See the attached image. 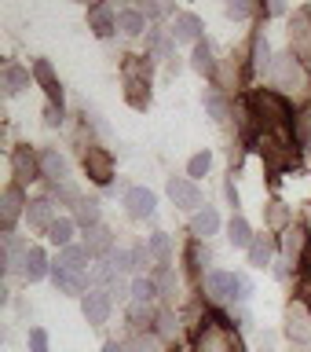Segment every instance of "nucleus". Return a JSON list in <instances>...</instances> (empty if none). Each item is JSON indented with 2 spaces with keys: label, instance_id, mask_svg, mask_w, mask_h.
I'll list each match as a JSON object with an SVG mask.
<instances>
[{
  "label": "nucleus",
  "instance_id": "obj_1",
  "mask_svg": "<svg viewBox=\"0 0 311 352\" xmlns=\"http://www.w3.org/2000/svg\"><path fill=\"white\" fill-rule=\"evenodd\" d=\"M194 352H246V345H242L238 330H235V323H231L227 316L209 312L202 319L198 338H194Z\"/></svg>",
  "mask_w": 311,
  "mask_h": 352
},
{
  "label": "nucleus",
  "instance_id": "obj_2",
  "mask_svg": "<svg viewBox=\"0 0 311 352\" xmlns=\"http://www.w3.org/2000/svg\"><path fill=\"white\" fill-rule=\"evenodd\" d=\"M271 81L275 88H282V92H301V88H308V77H304V66L301 59H297L293 52H286V55H275V63H271Z\"/></svg>",
  "mask_w": 311,
  "mask_h": 352
},
{
  "label": "nucleus",
  "instance_id": "obj_3",
  "mask_svg": "<svg viewBox=\"0 0 311 352\" xmlns=\"http://www.w3.org/2000/svg\"><path fill=\"white\" fill-rule=\"evenodd\" d=\"M202 294H205L213 305L238 301V272H205Z\"/></svg>",
  "mask_w": 311,
  "mask_h": 352
},
{
  "label": "nucleus",
  "instance_id": "obj_4",
  "mask_svg": "<svg viewBox=\"0 0 311 352\" xmlns=\"http://www.w3.org/2000/svg\"><path fill=\"white\" fill-rule=\"evenodd\" d=\"M286 338L301 349H311V312H308L304 301L286 305Z\"/></svg>",
  "mask_w": 311,
  "mask_h": 352
},
{
  "label": "nucleus",
  "instance_id": "obj_5",
  "mask_svg": "<svg viewBox=\"0 0 311 352\" xmlns=\"http://www.w3.org/2000/svg\"><path fill=\"white\" fill-rule=\"evenodd\" d=\"M169 198L176 202V209H183V213H198V209H205V195L202 187H198L191 176H172L169 180Z\"/></svg>",
  "mask_w": 311,
  "mask_h": 352
},
{
  "label": "nucleus",
  "instance_id": "obj_6",
  "mask_svg": "<svg viewBox=\"0 0 311 352\" xmlns=\"http://www.w3.org/2000/svg\"><path fill=\"white\" fill-rule=\"evenodd\" d=\"M290 52L301 63H311V11L301 8L290 19Z\"/></svg>",
  "mask_w": 311,
  "mask_h": 352
},
{
  "label": "nucleus",
  "instance_id": "obj_7",
  "mask_svg": "<svg viewBox=\"0 0 311 352\" xmlns=\"http://www.w3.org/2000/svg\"><path fill=\"white\" fill-rule=\"evenodd\" d=\"M84 173L92 184H103L110 187V176H114V154L106 147H95V143H88L84 147Z\"/></svg>",
  "mask_w": 311,
  "mask_h": 352
},
{
  "label": "nucleus",
  "instance_id": "obj_8",
  "mask_svg": "<svg viewBox=\"0 0 311 352\" xmlns=\"http://www.w3.org/2000/svg\"><path fill=\"white\" fill-rule=\"evenodd\" d=\"M11 176H15V184H33L41 180V154H33L26 143H19L15 151H11Z\"/></svg>",
  "mask_w": 311,
  "mask_h": 352
},
{
  "label": "nucleus",
  "instance_id": "obj_9",
  "mask_svg": "<svg viewBox=\"0 0 311 352\" xmlns=\"http://www.w3.org/2000/svg\"><path fill=\"white\" fill-rule=\"evenodd\" d=\"M121 206H125V213L132 220H150L158 213V195H154L150 187H132V191L121 198Z\"/></svg>",
  "mask_w": 311,
  "mask_h": 352
},
{
  "label": "nucleus",
  "instance_id": "obj_10",
  "mask_svg": "<svg viewBox=\"0 0 311 352\" xmlns=\"http://www.w3.org/2000/svg\"><path fill=\"white\" fill-rule=\"evenodd\" d=\"M81 312L92 327H103L110 312H114V297H110V290H88L81 297Z\"/></svg>",
  "mask_w": 311,
  "mask_h": 352
},
{
  "label": "nucleus",
  "instance_id": "obj_11",
  "mask_svg": "<svg viewBox=\"0 0 311 352\" xmlns=\"http://www.w3.org/2000/svg\"><path fill=\"white\" fill-rule=\"evenodd\" d=\"M169 33H172L176 44H202V19H198L194 11H176Z\"/></svg>",
  "mask_w": 311,
  "mask_h": 352
},
{
  "label": "nucleus",
  "instance_id": "obj_12",
  "mask_svg": "<svg viewBox=\"0 0 311 352\" xmlns=\"http://www.w3.org/2000/svg\"><path fill=\"white\" fill-rule=\"evenodd\" d=\"M81 246H84L88 253H92V261H110V253H114V231H110L106 224L88 228Z\"/></svg>",
  "mask_w": 311,
  "mask_h": 352
},
{
  "label": "nucleus",
  "instance_id": "obj_13",
  "mask_svg": "<svg viewBox=\"0 0 311 352\" xmlns=\"http://www.w3.org/2000/svg\"><path fill=\"white\" fill-rule=\"evenodd\" d=\"M22 206H30L22 198V184H8L4 195H0V224H4V231L15 228V220L22 217Z\"/></svg>",
  "mask_w": 311,
  "mask_h": 352
},
{
  "label": "nucleus",
  "instance_id": "obj_14",
  "mask_svg": "<svg viewBox=\"0 0 311 352\" xmlns=\"http://www.w3.org/2000/svg\"><path fill=\"white\" fill-rule=\"evenodd\" d=\"M26 220H30V231H41V235H48L51 231V224L59 217H55V202L48 195L44 198H33V202L26 206Z\"/></svg>",
  "mask_w": 311,
  "mask_h": 352
},
{
  "label": "nucleus",
  "instance_id": "obj_15",
  "mask_svg": "<svg viewBox=\"0 0 311 352\" xmlns=\"http://www.w3.org/2000/svg\"><path fill=\"white\" fill-rule=\"evenodd\" d=\"M41 176L51 180V187L70 180V162H66V154H59L55 147H44L41 151Z\"/></svg>",
  "mask_w": 311,
  "mask_h": 352
},
{
  "label": "nucleus",
  "instance_id": "obj_16",
  "mask_svg": "<svg viewBox=\"0 0 311 352\" xmlns=\"http://www.w3.org/2000/svg\"><path fill=\"white\" fill-rule=\"evenodd\" d=\"M51 264H55V268H66V272L84 275V279H88V268H92V253H88L84 246H66V250H59V257H55Z\"/></svg>",
  "mask_w": 311,
  "mask_h": 352
},
{
  "label": "nucleus",
  "instance_id": "obj_17",
  "mask_svg": "<svg viewBox=\"0 0 311 352\" xmlns=\"http://www.w3.org/2000/svg\"><path fill=\"white\" fill-rule=\"evenodd\" d=\"M88 30L95 33V37H114V30H117V11L110 8V4H95V8H88Z\"/></svg>",
  "mask_w": 311,
  "mask_h": 352
},
{
  "label": "nucleus",
  "instance_id": "obj_18",
  "mask_svg": "<svg viewBox=\"0 0 311 352\" xmlns=\"http://www.w3.org/2000/svg\"><path fill=\"white\" fill-rule=\"evenodd\" d=\"M33 77H37V85L48 92V103L62 107V85H59V77H55L48 59H33Z\"/></svg>",
  "mask_w": 311,
  "mask_h": 352
},
{
  "label": "nucleus",
  "instance_id": "obj_19",
  "mask_svg": "<svg viewBox=\"0 0 311 352\" xmlns=\"http://www.w3.org/2000/svg\"><path fill=\"white\" fill-rule=\"evenodd\" d=\"M51 286L59 294H66V297H84L88 294V279L84 275H73V272H66V268H55L51 264Z\"/></svg>",
  "mask_w": 311,
  "mask_h": 352
},
{
  "label": "nucleus",
  "instance_id": "obj_20",
  "mask_svg": "<svg viewBox=\"0 0 311 352\" xmlns=\"http://www.w3.org/2000/svg\"><path fill=\"white\" fill-rule=\"evenodd\" d=\"M147 55H150V59H176V41H172V33L161 30V26L147 30Z\"/></svg>",
  "mask_w": 311,
  "mask_h": 352
},
{
  "label": "nucleus",
  "instance_id": "obj_21",
  "mask_svg": "<svg viewBox=\"0 0 311 352\" xmlns=\"http://www.w3.org/2000/svg\"><path fill=\"white\" fill-rule=\"evenodd\" d=\"M22 275H26V283H41V279H48V275H51V261H48V253L37 250V246H30L26 264H22Z\"/></svg>",
  "mask_w": 311,
  "mask_h": 352
},
{
  "label": "nucleus",
  "instance_id": "obj_22",
  "mask_svg": "<svg viewBox=\"0 0 311 352\" xmlns=\"http://www.w3.org/2000/svg\"><path fill=\"white\" fill-rule=\"evenodd\" d=\"M308 246V231L304 228H290L282 235V253H286V264H301L304 261V250Z\"/></svg>",
  "mask_w": 311,
  "mask_h": 352
},
{
  "label": "nucleus",
  "instance_id": "obj_23",
  "mask_svg": "<svg viewBox=\"0 0 311 352\" xmlns=\"http://www.w3.org/2000/svg\"><path fill=\"white\" fill-rule=\"evenodd\" d=\"M73 224L81 228V231L103 224V209H99V198H81V202L73 206Z\"/></svg>",
  "mask_w": 311,
  "mask_h": 352
},
{
  "label": "nucleus",
  "instance_id": "obj_24",
  "mask_svg": "<svg viewBox=\"0 0 311 352\" xmlns=\"http://www.w3.org/2000/svg\"><path fill=\"white\" fill-rule=\"evenodd\" d=\"M216 231H220V213L213 206L198 209V213L191 217V235L194 239H209V235H216Z\"/></svg>",
  "mask_w": 311,
  "mask_h": 352
},
{
  "label": "nucleus",
  "instance_id": "obj_25",
  "mask_svg": "<svg viewBox=\"0 0 311 352\" xmlns=\"http://www.w3.org/2000/svg\"><path fill=\"white\" fill-rule=\"evenodd\" d=\"M150 279H154V286H158L161 301H176V294H180V279H176V272L169 268V264H158Z\"/></svg>",
  "mask_w": 311,
  "mask_h": 352
},
{
  "label": "nucleus",
  "instance_id": "obj_26",
  "mask_svg": "<svg viewBox=\"0 0 311 352\" xmlns=\"http://www.w3.org/2000/svg\"><path fill=\"white\" fill-rule=\"evenodd\" d=\"M0 77H4V92L8 96H19V92H26V88H30V70H26V66H19V63H4V74H0Z\"/></svg>",
  "mask_w": 311,
  "mask_h": 352
},
{
  "label": "nucleus",
  "instance_id": "obj_27",
  "mask_svg": "<svg viewBox=\"0 0 311 352\" xmlns=\"http://www.w3.org/2000/svg\"><path fill=\"white\" fill-rule=\"evenodd\" d=\"M227 239H231V246H238V250H249L253 246V228H249V220L242 217V213H235L227 220Z\"/></svg>",
  "mask_w": 311,
  "mask_h": 352
},
{
  "label": "nucleus",
  "instance_id": "obj_28",
  "mask_svg": "<svg viewBox=\"0 0 311 352\" xmlns=\"http://www.w3.org/2000/svg\"><path fill=\"white\" fill-rule=\"evenodd\" d=\"M191 66H194V74H202V77H216V55H213V44H209V41L194 44Z\"/></svg>",
  "mask_w": 311,
  "mask_h": 352
},
{
  "label": "nucleus",
  "instance_id": "obj_29",
  "mask_svg": "<svg viewBox=\"0 0 311 352\" xmlns=\"http://www.w3.org/2000/svg\"><path fill=\"white\" fill-rule=\"evenodd\" d=\"M271 63H275V55L268 48V37L257 30V33H253V70H257L260 77H268L271 74Z\"/></svg>",
  "mask_w": 311,
  "mask_h": 352
},
{
  "label": "nucleus",
  "instance_id": "obj_30",
  "mask_svg": "<svg viewBox=\"0 0 311 352\" xmlns=\"http://www.w3.org/2000/svg\"><path fill=\"white\" fill-rule=\"evenodd\" d=\"M143 30H147V15H143L139 8L117 11V33H125V37H139Z\"/></svg>",
  "mask_w": 311,
  "mask_h": 352
},
{
  "label": "nucleus",
  "instance_id": "obj_31",
  "mask_svg": "<svg viewBox=\"0 0 311 352\" xmlns=\"http://www.w3.org/2000/svg\"><path fill=\"white\" fill-rule=\"evenodd\" d=\"M121 74H125V81H150V55H125Z\"/></svg>",
  "mask_w": 311,
  "mask_h": 352
},
{
  "label": "nucleus",
  "instance_id": "obj_32",
  "mask_svg": "<svg viewBox=\"0 0 311 352\" xmlns=\"http://www.w3.org/2000/svg\"><path fill=\"white\" fill-rule=\"evenodd\" d=\"M158 316L161 312H154V305H139V301H132L128 305V323H132V330H154V323H158Z\"/></svg>",
  "mask_w": 311,
  "mask_h": 352
},
{
  "label": "nucleus",
  "instance_id": "obj_33",
  "mask_svg": "<svg viewBox=\"0 0 311 352\" xmlns=\"http://www.w3.org/2000/svg\"><path fill=\"white\" fill-rule=\"evenodd\" d=\"M154 334L161 338V345H176L180 341V319H176V312H161L158 323H154Z\"/></svg>",
  "mask_w": 311,
  "mask_h": 352
},
{
  "label": "nucleus",
  "instance_id": "obj_34",
  "mask_svg": "<svg viewBox=\"0 0 311 352\" xmlns=\"http://www.w3.org/2000/svg\"><path fill=\"white\" fill-rule=\"evenodd\" d=\"M271 253H275L271 235H257V239H253V246H249V264H253V268H268Z\"/></svg>",
  "mask_w": 311,
  "mask_h": 352
},
{
  "label": "nucleus",
  "instance_id": "obj_35",
  "mask_svg": "<svg viewBox=\"0 0 311 352\" xmlns=\"http://www.w3.org/2000/svg\"><path fill=\"white\" fill-rule=\"evenodd\" d=\"M73 217H59V220H55V224H51V231H48V242H51V246H59V250H66V246H73Z\"/></svg>",
  "mask_w": 311,
  "mask_h": 352
},
{
  "label": "nucleus",
  "instance_id": "obj_36",
  "mask_svg": "<svg viewBox=\"0 0 311 352\" xmlns=\"http://www.w3.org/2000/svg\"><path fill=\"white\" fill-rule=\"evenodd\" d=\"M147 250H150V261L154 264H169V257H172V242H169L165 231H154V235L147 239Z\"/></svg>",
  "mask_w": 311,
  "mask_h": 352
},
{
  "label": "nucleus",
  "instance_id": "obj_37",
  "mask_svg": "<svg viewBox=\"0 0 311 352\" xmlns=\"http://www.w3.org/2000/svg\"><path fill=\"white\" fill-rule=\"evenodd\" d=\"M125 99H128V107L147 110L150 107V81H125Z\"/></svg>",
  "mask_w": 311,
  "mask_h": 352
},
{
  "label": "nucleus",
  "instance_id": "obj_38",
  "mask_svg": "<svg viewBox=\"0 0 311 352\" xmlns=\"http://www.w3.org/2000/svg\"><path fill=\"white\" fill-rule=\"evenodd\" d=\"M154 297H158V286H154V279H147V275L132 279V301H139V305H154Z\"/></svg>",
  "mask_w": 311,
  "mask_h": 352
},
{
  "label": "nucleus",
  "instance_id": "obj_39",
  "mask_svg": "<svg viewBox=\"0 0 311 352\" xmlns=\"http://www.w3.org/2000/svg\"><path fill=\"white\" fill-rule=\"evenodd\" d=\"M48 198H51V202H66V206H77V202H81L84 195L77 191V184H73V180H66V184H55Z\"/></svg>",
  "mask_w": 311,
  "mask_h": 352
},
{
  "label": "nucleus",
  "instance_id": "obj_40",
  "mask_svg": "<svg viewBox=\"0 0 311 352\" xmlns=\"http://www.w3.org/2000/svg\"><path fill=\"white\" fill-rule=\"evenodd\" d=\"M205 110H209V114H213L216 121H227V118H231V107H227V99L220 96V88L205 92Z\"/></svg>",
  "mask_w": 311,
  "mask_h": 352
},
{
  "label": "nucleus",
  "instance_id": "obj_41",
  "mask_svg": "<svg viewBox=\"0 0 311 352\" xmlns=\"http://www.w3.org/2000/svg\"><path fill=\"white\" fill-rule=\"evenodd\" d=\"M268 228L271 231H290L293 224H290V209H286L282 202H271L268 206Z\"/></svg>",
  "mask_w": 311,
  "mask_h": 352
},
{
  "label": "nucleus",
  "instance_id": "obj_42",
  "mask_svg": "<svg viewBox=\"0 0 311 352\" xmlns=\"http://www.w3.org/2000/svg\"><path fill=\"white\" fill-rule=\"evenodd\" d=\"M209 169H213V154L209 151H198V154H191V162H187V176L198 184V176H205Z\"/></svg>",
  "mask_w": 311,
  "mask_h": 352
},
{
  "label": "nucleus",
  "instance_id": "obj_43",
  "mask_svg": "<svg viewBox=\"0 0 311 352\" xmlns=\"http://www.w3.org/2000/svg\"><path fill=\"white\" fill-rule=\"evenodd\" d=\"M293 132H297V143H301L304 151H311V107H304L301 114H297Z\"/></svg>",
  "mask_w": 311,
  "mask_h": 352
},
{
  "label": "nucleus",
  "instance_id": "obj_44",
  "mask_svg": "<svg viewBox=\"0 0 311 352\" xmlns=\"http://www.w3.org/2000/svg\"><path fill=\"white\" fill-rule=\"evenodd\" d=\"M125 352H161V345L147 334H136L132 341H125Z\"/></svg>",
  "mask_w": 311,
  "mask_h": 352
},
{
  "label": "nucleus",
  "instance_id": "obj_45",
  "mask_svg": "<svg viewBox=\"0 0 311 352\" xmlns=\"http://www.w3.org/2000/svg\"><path fill=\"white\" fill-rule=\"evenodd\" d=\"M106 290H110V297H114V301L121 305V301H128V297H132V283H125V275H117V279L110 283Z\"/></svg>",
  "mask_w": 311,
  "mask_h": 352
},
{
  "label": "nucleus",
  "instance_id": "obj_46",
  "mask_svg": "<svg viewBox=\"0 0 311 352\" xmlns=\"http://www.w3.org/2000/svg\"><path fill=\"white\" fill-rule=\"evenodd\" d=\"M30 352H48V330L30 327Z\"/></svg>",
  "mask_w": 311,
  "mask_h": 352
},
{
  "label": "nucleus",
  "instance_id": "obj_47",
  "mask_svg": "<svg viewBox=\"0 0 311 352\" xmlns=\"http://www.w3.org/2000/svg\"><path fill=\"white\" fill-rule=\"evenodd\" d=\"M253 11H257L253 4H242V0H231V4H227V19H249Z\"/></svg>",
  "mask_w": 311,
  "mask_h": 352
},
{
  "label": "nucleus",
  "instance_id": "obj_48",
  "mask_svg": "<svg viewBox=\"0 0 311 352\" xmlns=\"http://www.w3.org/2000/svg\"><path fill=\"white\" fill-rule=\"evenodd\" d=\"M44 125L59 129V125H62V107H55V103H48V107H44Z\"/></svg>",
  "mask_w": 311,
  "mask_h": 352
},
{
  "label": "nucleus",
  "instance_id": "obj_49",
  "mask_svg": "<svg viewBox=\"0 0 311 352\" xmlns=\"http://www.w3.org/2000/svg\"><path fill=\"white\" fill-rule=\"evenodd\" d=\"M224 195H227V202H231V209H235V213H238L242 198H238V187H235V180H227V184H224Z\"/></svg>",
  "mask_w": 311,
  "mask_h": 352
},
{
  "label": "nucleus",
  "instance_id": "obj_50",
  "mask_svg": "<svg viewBox=\"0 0 311 352\" xmlns=\"http://www.w3.org/2000/svg\"><path fill=\"white\" fill-rule=\"evenodd\" d=\"M103 352H125V345H121V341H106Z\"/></svg>",
  "mask_w": 311,
  "mask_h": 352
},
{
  "label": "nucleus",
  "instance_id": "obj_51",
  "mask_svg": "<svg viewBox=\"0 0 311 352\" xmlns=\"http://www.w3.org/2000/svg\"><path fill=\"white\" fill-rule=\"evenodd\" d=\"M308 11H311V8H308Z\"/></svg>",
  "mask_w": 311,
  "mask_h": 352
}]
</instances>
